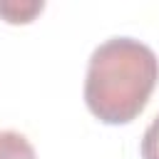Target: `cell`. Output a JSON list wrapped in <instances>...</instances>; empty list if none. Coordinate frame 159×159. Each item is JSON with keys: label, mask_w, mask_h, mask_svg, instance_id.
<instances>
[{"label": "cell", "mask_w": 159, "mask_h": 159, "mask_svg": "<svg viewBox=\"0 0 159 159\" xmlns=\"http://www.w3.org/2000/svg\"><path fill=\"white\" fill-rule=\"evenodd\" d=\"M159 82V60L139 40L112 37L87 65L84 104L102 124H129L147 107Z\"/></svg>", "instance_id": "cell-1"}, {"label": "cell", "mask_w": 159, "mask_h": 159, "mask_svg": "<svg viewBox=\"0 0 159 159\" xmlns=\"http://www.w3.org/2000/svg\"><path fill=\"white\" fill-rule=\"evenodd\" d=\"M142 159H159V114L147 127L142 139Z\"/></svg>", "instance_id": "cell-3"}, {"label": "cell", "mask_w": 159, "mask_h": 159, "mask_svg": "<svg viewBox=\"0 0 159 159\" xmlns=\"http://www.w3.org/2000/svg\"><path fill=\"white\" fill-rule=\"evenodd\" d=\"M0 159H37V154L22 134L0 132Z\"/></svg>", "instance_id": "cell-2"}]
</instances>
